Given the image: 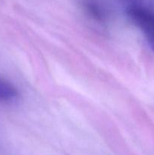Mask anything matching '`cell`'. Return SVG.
<instances>
[{
  "mask_svg": "<svg viewBox=\"0 0 154 155\" xmlns=\"http://www.w3.org/2000/svg\"><path fill=\"white\" fill-rule=\"evenodd\" d=\"M127 15L131 22L144 35L149 46L154 51V13L137 5L130 6Z\"/></svg>",
  "mask_w": 154,
  "mask_h": 155,
  "instance_id": "6da1fadb",
  "label": "cell"
},
{
  "mask_svg": "<svg viewBox=\"0 0 154 155\" xmlns=\"http://www.w3.org/2000/svg\"><path fill=\"white\" fill-rule=\"evenodd\" d=\"M18 97V90L10 83L0 78V102H9Z\"/></svg>",
  "mask_w": 154,
  "mask_h": 155,
  "instance_id": "7a4b0ae2",
  "label": "cell"
}]
</instances>
